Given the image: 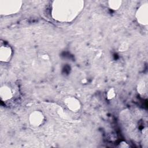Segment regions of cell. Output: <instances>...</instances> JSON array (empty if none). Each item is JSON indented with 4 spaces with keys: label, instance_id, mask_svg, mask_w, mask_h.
Wrapping results in <instances>:
<instances>
[{
    "label": "cell",
    "instance_id": "obj_1",
    "mask_svg": "<svg viewBox=\"0 0 148 148\" xmlns=\"http://www.w3.org/2000/svg\"><path fill=\"white\" fill-rule=\"evenodd\" d=\"M84 7L83 0H55L52 2V18L61 23H71L82 13Z\"/></svg>",
    "mask_w": 148,
    "mask_h": 148
},
{
    "label": "cell",
    "instance_id": "obj_2",
    "mask_svg": "<svg viewBox=\"0 0 148 148\" xmlns=\"http://www.w3.org/2000/svg\"><path fill=\"white\" fill-rule=\"evenodd\" d=\"M23 6L21 0H1L0 15L11 16L20 12Z\"/></svg>",
    "mask_w": 148,
    "mask_h": 148
},
{
    "label": "cell",
    "instance_id": "obj_3",
    "mask_svg": "<svg viewBox=\"0 0 148 148\" xmlns=\"http://www.w3.org/2000/svg\"><path fill=\"white\" fill-rule=\"evenodd\" d=\"M135 18L138 23L143 26L148 24V3L142 4L136 10Z\"/></svg>",
    "mask_w": 148,
    "mask_h": 148
},
{
    "label": "cell",
    "instance_id": "obj_4",
    "mask_svg": "<svg viewBox=\"0 0 148 148\" xmlns=\"http://www.w3.org/2000/svg\"><path fill=\"white\" fill-rule=\"evenodd\" d=\"M45 116L42 112L40 110H34L32 112L28 117L29 124L33 127H39L45 122Z\"/></svg>",
    "mask_w": 148,
    "mask_h": 148
},
{
    "label": "cell",
    "instance_id": "obj_5",
    "mask_svg": "<svg viewBox=\"0 0 148 148\" xmlns=\"http://www.w3.org/2000/svg\"><path fill=\"white\" fill-rule=\"evenodd\" d=\"M64 102L68 109L72 112L77 113L81 109L82 105L80 101L75 97L70 96L66 97Z\"/></svg>",
    "mask_w": 148,
    "mask_h": 148
},
{
    "label": "cell",
    "instance_id": "obj_6",
    "mask_svg": "<svg viewBox=\"0 0 148 148\" xmlns=\"http://www.w3.org/2000/svg\"><path fill=\"white\" fill-rule=\"evenodd\" d=\"M13 50L12 47L8 45H3L1 43L0 46V61L3 63L10 62L12 58Z\"/></svg>",
    "mask_w": 148,
    "mask_h": 148
},
{
    "label": "cell",
    "instance_id": "obj_7",
    "mask_svg": "<svg viewBox=\"0 0 148 148\" xmlns=\"http://www.w3.org/2000/svg\"><path fill=\"white\" fill-rule=\"evenodd\" d=\"M0 98L2 101H8L13 98V91L7 85L1 86L0 88Z\"/></svg>",
    "mask_w": 148,
    "mask_h": 148
},
{
    "label": "cell",
    "instance_id": "obj_8",
    "mask_svg": "<svg viewBox=\"0 0 148 148\" xmlns=\"http://www.w3.org/2000/svg\"><path fill=\"white\" fill-rule=\"evenodd\" d=\"M136 90L138 93L142 97H147V87L146 83L143 80L139 82L136 86Z\"/></svg>",
    "mask_w": 148,
    "mask_h": 148
},
{
    "label": "cell",
    "instance_id": "obj_9",
    "mask_svg": "<svg viewBox=\"0 0 148 148\" xmlns=\"http://www.w3.org/2000/svg\"><path fill=\"white\" fill-rule=\"evenodd\" d=\"M122 3L121 0H109L108 1V5L110 9L116 11L120 8Z\"/></svg>",
    "mask_w": 148,
    "mask_h": 148
},
{
    "label": "cell",
    "instance_id": "obj_10",
    "mask_svg": "<svg viewBox=\"0 0 148 148\" xmlns=\"http://www.w3.org/2000/svg\"><path fill=\"white\" fill-rule=\"evenodd\" d=\"M116 95L115 89L113 87L110 88L106 92V97L108 100H112L115 98Z\"/></svg>",
    "mask_w": 148,
    "mask_h": 148
},
{
    "label": "cell",
    "instance_id": "obj_11",
    "mask_svg": "<svg viewBox=\"0 0 148 148\" xmlns=\"http://www.w3.org/2000/svg\"><path fill=\"white\" fill-rule=\"evenodd\" d=\"M129 48V45L126 42H122L118 47V50L120 52H124L126 51Z\"/></svg>",
    "mask_w": 148,
    "mask_h": 148
},
{
    "label": "cell",
    "instance_id": "obj_12",
    "mask_svg": "<svg viewBox=\"0 0 148 148\" xmlns=\"http://www.w3.org/2000/svg\"><path fill=\"white\" fill-rule=\"evenodd\" d=\"M58 114L63 119H65L66 120H68L69 119L70 120L69 116L64 112V110L62 108H60L58 110Z\"/></svg>",
    "mask_w": 148,
    "mask_h": 148
},
{
    "label": "cell",
    "instance_id": "obj_13",
    "mask_svg": "<svg viewBox=\"0 0 148 148\" xmlns=\"http://www.w3.org/2000/svg\"><path fill=\"white\" fill-rule=\"evenodd\" d=\"M118 147H121V148H127L129 147V145L125 141H121L119 143V145L117 146Z\"/></svg>",
    "mask_w": 148,
    "mask_h": 148
},
{
    "label": "cell",
    "instance_id": "obj_14",
    "mask_svg": "<svg viewBox=\"0 0 148 148\" xmlns=\"http://www.w3.org/2000/svg\"><path fill=\"white\" fill-rule=\"evenodd\" d=\"M42 58L44 60H46V61H47V60H50V57L48 54H43L42 56Z\"/></svg>",
    "mask_w": 148,
    "mask_h": 148
},
{
    "label": "cell",
    "instance_id": "obj_15",
    "mask_svg": "<svg viewBox=\"0 0 148 148\" xmlns=\"http://www.w3.org/2000/svg\"><path fill=\"white\" fill-rule=\"evenodd\" d=\"M87 82H88V80H87V79H86V78H83V79H82V80H81V82H82V83H83V84H86V83H87Z\"/></svg>",
    "mask_w": 148,
    "mask_h": 148
}]
</instances>
